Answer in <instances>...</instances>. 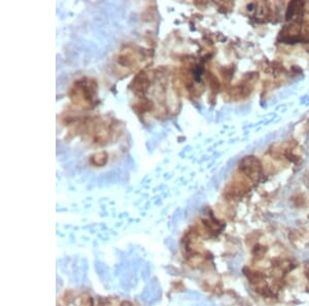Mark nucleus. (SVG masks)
<instances>
[{"label":"nucleus","mask_w":309,"mask_h":306,"mask_svg":"<svg viewBox=\"0 0 309 306\" xmlns=\"http://www.w3.org/2000/svg\"><path fill=\"white\" fill-rule=\"evenodd\" d=\"M74 94L77 99H80L81 101L86 102V104L91 103L92 99L94 97V90L92 88V85L87 82V79H82L80 81H77L75 84L74 88Z\"/></svg>","instance_id":"1"},{"label":"nucleus","mask_w":309,"mask_h":306,"mask_svg":"<svg viewBox=\"0 0 309 306\" xmlns=\"http://www.w3.org/2000/svg\"><path fill=\"white\" fill-rule=\"evenodd\" d=\"M92 163L96 166H102L106 163L107 161V154L104 152L101 153H97L94 156H92Z\"/></svg>","instance_id":"2"},{"label":"nucleus","mask_w":309,"mask_h":306,"mask_svg":"<svg viewBox=\"0 0 309 306\" xmlns=\"http://www.w3.org/2000/svg\"><path fill=\"white\" fill-rule=\"evenodd\" d=\"M266 252H267V248H266V247H264V246H262V245H260V244L256 245L255 248L252 249V254H254V256L257 257V258H258V257H259V258H262Z\"/></svg>","instance_id":"3"},{"label":"nucleus","mask_w":309,"mask_h":306,"mask_svg":"<svg viewBox=\"0 0 309 306\" xmlns=\"http://www.w3.org/2000/svg\"><path fill=\"white\" fill-rule=\"evenodd\" d=\"M304 273H305V276H306V280H307V289L309 290V263L305 265Z\"/></svg>","instance_id":"4"}]
</instances>
